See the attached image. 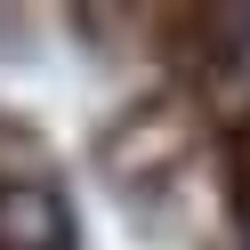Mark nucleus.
Returning <instances> with one entry per match:
<instances>
[{"label":"nucleus","instance_id":"obj_1","mask_svg":"<svg viewBox=\"0 0 250 250\" xmlns=\"http://www.w3.org/2000/svg\"><path fill=\"white\" fill-rule=\"evenodd\" d=\"M242 250H250V234H242Z\"/></svg>","mask_w":250,"mask_h":250}]
</instances>
